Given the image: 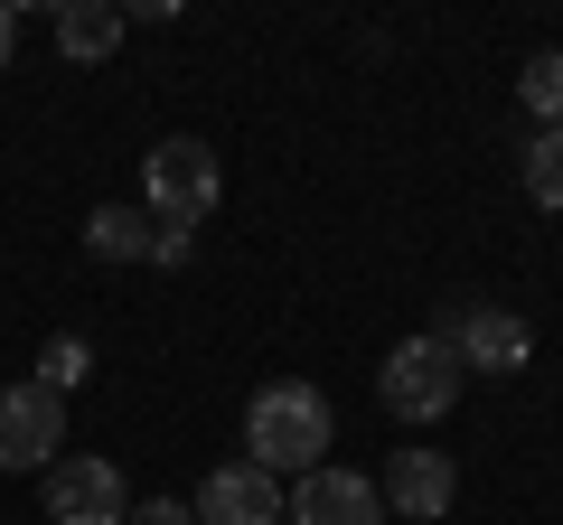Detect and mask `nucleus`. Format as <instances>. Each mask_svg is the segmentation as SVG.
I'll use <instances>...</instances> for the list:
<instances>
[{
    "instance_id": "1",
    "label": "nucleus",
    "mask_w": 563,
    "mask_h": 525,
    "mask_svg": "<svg viewBox=\"0 0 563 525\" xmlns=\"http://www.w3.org/2000/svg\"><path fill=\"white\" fill-rule=\"evenodd\" d=\"M329 432H339V413H329L320 384H263L254 404H244V450H254V469H273V479H310L329 450Z\"/></svg>"
},
{
    "instance_id": "2",
    "label": "nucleus",
    "mask_w": 563,
    "mask_h": 525,
    "mask_svg": "<svg viewBox=\"0 0 563 525\" xmlns=\"http://www.w3.org/2000/svg\"><path fill=\"white\" fill-rule=\"evenodd\" d=\"M225 198V169L207 142H188V132H169V142L141 150V216L161 225V235H188L198 216H217Z\"/></svg>"
},
{
    "instance_id": "3",
    "label": "nucleus",
    "mask_w": 563,
    "mask_h": 525,
    "mask_svg": "<svg viewBox=\"0 0 563 525\" xmlns=\"http://www.w3.org/2000/svg\"><path fill=\"white\" fill-rule=\"evenodd\" d=\"M461 384H470V366L451 357L432 328H422V338H395V357H385L376 394H385V413H395V423H442V413L461 404Z\"/></svg>"
},
{
    "instance_id": "4",
    "label": "nucleus",
    "mask_w": 563,
    "mask_h": 525,
    "mask_svg": "<svg viewBox=\"0 0 563 525\" xmlns=\"http://www.w3.org/2000/svg\"><path fill=\"white\" fill-rule=\"evenodd\" d=\"M432 338H442L451 357L470 366V376H517V366L536 357V328H526L507 301H442Z\"/></svg>"
},
{
    "instance_id": "5",
    "label": "nucleus",
    "mask_w": 563,
    "mask_h": 525,
    "mask_svg": "<svg viewBox=\"0 0 563 525\" xmlns=\"http://www.w3.org/2000/svg\"><path fill=\"white\" fill-rule=\"evenodd\" d=\"M122 516H132V488L113 460L76 450V460L47 469V525H122Z\"/></svg>"
},
{
    "instance_id": "6",
    "label": "nucleus",
    "mask_w": 563,
    "mask_h": 525,
    "mask_svg": "<svg viewBox=\"0 0 563 525\" xmlns=\"http://www.w3.org/2000/svg\"><path fill=\"white\" fill-rule=\"evenodd\" d=\"M66 404L47 384H0V469H57Z\"/></svg>"
},
{
    "instance_id": "7",
    "label": "nucleus",
    "mask_w": 563,
    "mask_h": 525,
    "mask_svg": "<svg viewBox=\"0 0 563 525\" xmlns=\"http://www.w3.org/2000/svg\"><path fill=\"white\" fill-rule=\"evenodd\" d=\"M188 516H198V525H282V479L254 469V460H225V469L198 479Z\"/></svg>"
},
{
    "instance_id": "8",
    "label": "nucleus",
    "mask_w": 563,
    "mask_h": 525,
    "mask_svg": "<svg viewBox=\"0 0 563 525\" xmlns=\"http://www.w3.org/2000/svg\"><path fill=\"white\" fill-rule=\"evenodd\" d=\"M282 525H385V498H376V479L320 460L291 498H282Z\"/></svg>"
},
{
    "instance_id": "9",
    "label": "nucleus",
    "mask_w": 563,
    "mask_h": 525,
    "mask_svg": "<svg viewBox=\"0 0 563 525\" xmlns=\"http://www.w3.org/2000/svg\"><path fill=\"white\" fill-rule=\"evenodd\" d=\"M376 498L395 506V516L432 525V516H451V498H461V469H451V450H395L385 479H376Z\"/></svg>"
},
{
    "instance_id": "10",
    "label": "nucleus",
    "mask_w": 563,
    "mask_h": 525,
    "mask_svg": "<svg viewBox=\"0 0 563 525\" xmlns=\"http://www.w3.org/2000/svg\"><path fill=\"white\" fill-rule=\"evenodd\" d=\"M85 254L95 262H151L161 254V225L141 216V206H95L85 216Z\"/></svg>"
},
{
    "instance_id": "11",
    "label": "nucleus",
    "mask_w": 563,
    "mask_h": 525,
    "mask_svg": "<svg viewBox=\"0 0 563 525\" xmlns=\"http://www.w3.org/2000/svg\"><path fill=\"white\" fill-rule=\"evenodd\" d=\"M57 47L76 66H103L122 47V10H113V0H66V10H57Z\"/></svg>"
},
{
    "instance_id": "12",
    "label": "nucleus",
    "mask_w": 563,
    "mask_h": 525,
    "mask_svg": "<svg viewBox=\"0 0 563 525\" xmlns=\"http://www.w3.org/2000/svg\"><path fill=\"white\" fill-rule=\"evenodd\" d=\"M85 376H95V347H85L76 328H57V338L38 347V384H47V394H57V404H66V394H76Z\"/></svg>"
},
{
    "instance_id": "13",
    "label": "nucleus",
    "mask_w": 563,
    "mask_h": 525,
    "mask_svg": "<svg viewBox=\"0 0 563 525\" xmlns=\"http://www.w3.org/2000/svg\"><path fill=\"white\" fill-rule=\"evenodd\" d=\"M517 94H526V113H536L544 132H563V47H544V57H526Z\"/></svg>"
},
{
    "instance_id": "14",
    "label": "nucleus",
    "mask_w": 563,
    "mask_h": 525,
    "mask_svg": "<svg viewBox=\"0 0 563 525\" xmlns=\"http://www.w3.org/2000/svg\"><path fill=\"white\" fill-rule=\"evenodd\" d=\"M526 198L563 216V132H536V142H526Z\"/></svg>"
},
{
    "instance_id": "15",
    "label": "nucleus",
    "mask_w": 563,
    "mask_h": 525,
    "mask_svg": "<svg viewBox=\"0 0 563 525\" xmlns=\"http://www.w3.org/2000/svg\"><path fill=\"white\" fill-rule=\"evenodd\" d=\"M122 525H198V516H188V498H141Z\"/></svg>"
},
{
    "instance_id": "16",
    "label": "nucleus",
    "mask_w": 563,
    "mask_h": 525,
    "mask_svg": "<svg viewBox=\"0 0 563 525\" xmlns=\"http://www.w3.org/2000/svg\"><path fill=\"white\" fill-rule=\"evenodd\" d=\"M10 47H20V10L0 0V76H10Z\"/></svg>"
}]
</instances>
